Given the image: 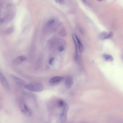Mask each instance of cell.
Wrapping results in <instances>:
<instances>
[{"instance_id":"cell-12","label":"cell","mask_w":123,"mask_h":123,"mask_svg":"<svg viewBox=\"0 0 123 123\" xmlns=\"http://www.w3.org/2000/svg\"><path fill=\"white\" fill-rule=\"evenodd\" d=\"M66 103L63 100H60L58 101L57 103L58 106L59 107L63 108Z\"/></svg>"},{"instance_id":"cell-4","label":"cell","mask_w":123,"mask_h":123,"mask_svg":"<svg viewBox=\"0 0 123 123\" xmlns=\"http://www.w3.org/2000/svg\"><path fill=\"white\" fill-rule=\"evenodd\" d=\"M0 82L4 89L7 92L10 91L9 83L6 78L0 72Z\"/></svg>"},{"instance_id":"cell-16","label":"cell","mask_w":123,"mask_h":123,"mask_svg":"<svg viewBox=\"0 0 123 123\" xmlns=\"http://www.w3.org/2000/svg\"><path fill=\"white\" fill-rule=\"evenodd\" d=\"M55 20L54 19H52L49 21L47 23V25L48 26H50L55 22Z\"/></svg>"},{"instance_id":"cell-2","label":"cell","mask_w":123,"mask_h":123,"mask_svg":"<svg viewBox=\"0 0 123 123\" xmlns=\"http://www.w3.org/2000/svg\"><path fill=\"white\" fill-rule=\"evenodd\" d=\"M10 5L8 6L7 11L3 18L4 22H8L11 21L14 17L15 13L12 6Z\"/></svg>"},{"instance_id":"cell-8","label":"cell","mask_w":123,"mask_h":123,"mask_svg":"<svg viewBox=\"0 0 123 123\" xmlns=\"http://www.w3.org/2000/svg\"><path fill=\"white\" fill-rule=\"evenodd\" d=\"M64 78L61 76H56L51 79L49 82L51 83H58L62 80Z\"/></svg>"},{"instance_id":"cell-11","label":"cell","mask_w":123,"mask_h":123,"mask_svg":"<svg viewBox=\"0 0 123 123\" xmlns=\"http://www.w3.org/2000/svg\"><path fill=\"white\" fill-rule=\"evenodd\" d=\"M22 61L20 56H19L17 57L13 60V63L14 64L17 65L20 64Z\"/></svg>"},{"instance_id":"cell-15","label":"cell","mask_w":123,"mask_h":123,"mask_svg":"<svg viewBox=\"0 0 123 123\" xmlns=\"http://www.w3.org/2000/svg\"><path fill=\"white\" fill-rule=\"evenodd\" d=\"M113 33L112 31L110 32L109 34H108L106 39H111L113 37Z\"/></svg>"},{"instance_id":"cell-1","label":"cell","mask_w":123,"mask_h":123,"mask_svg":"<svg viewBox=\"0 0 123 123\" xmlns=\"http://www.w3.org/2000/svg\"><path fill=\"white\" fill-rule=\"evenodd\" d=\"M24 87L26 89L32 91L39 92L42 91L43 89V86L38 83H31L25 85Z\"/></svg>"},{"instance_id":"cell-5","label":"cell","mask_w":123,"mask_h":123,"mask_svg":"<svg viewBox=\"0 0 123 123\" xmlns=\"http://www.w3.org/2000/svg\"><path fill=\"white\" fill-rule=\"evenodd\" d=\"M68 110V105L66 103L63 108V109L60 114V119L62 122L66 121L67 119V113Z\"/></svg>"},{"instance_id":"cell-3","label":"cell","mask_w":123,"mask_h":123,"mask_svg":"<svg viewBox=\"0 0 123 123\" xmlns=\"http://www.w3.org/2000/svg\"><path fill=\"white\" fill-rule=\"evenodd\" d=\"M20 110L22 113L25 116L30 117L32 115L31 110L24 103L21 102L19 104Z\"/></svg>"},{"instance_id":"cell-6","label":"cell","mask_w":123,"mask_h":123,"mask_svg":"<svg viewBox=\"0 0 123 123\" xmlns=\"http://www.w3.org/2000/svg\"><path fill=\"white\" fill-rule=\"evenodd\" d=\"M10 76L12 81L19 86H24L25 85V82L23 80L11 74Z\"/></svg>"},{"instance_id":"cell-13","label":"cell","mask_w":123,"mask_h":123,"mask_svg":"<svg viewBox=\"0 0 123 123\" xmlns=\"http://www.w3.org/2000/svg\"><path fill=\"white\" fill-rule=\"evenodd\" d=\"M108 35L107 33L105 31H103L100 34V38L102 40L106 39Z\"/></svg>"},{"instance_id":"cell-20","label":"cell","mask_w":123,"mask_h":123,"mask_svg":"<svg viewBox=\"0 0 123 123\" xmlns=\"http://www.w3.org/2000/svg\"><path fill=\"white\" fill-rule=\"evenodd\" d=\"M4 22V20L3 18H0V23H2Z\"/></svg>"},{"instance_id":"cell-19","label":"cell","mask_w":123,"mask_h":123,"mask_svg":"<svg viewBox=\"0 0 123 123\" xmlns=\"http://www.w3.org/2000/svg\"><path fill=\"white\" fill-rule=\"evenodd\" d=\"M64 49V47L63 46L60 47L58 48V51L60 52L62 51Z\"/></svg>"},{"instance_id":"cell-18","label":"cell","mask_w":123,"mask_h":123,"mask_svg":"<svg viewBox=\"0 0 123 123\" xmlns=\"http://www.w3.org/2000/svg\"><path fill=\"white\" fill-rule=\"evenodd\" d=\"M54 58L53 57L51 58L49 60V64L51 65H53L54 62Z\"/></svg>"},{"instance_id":"cell-14","label":"cell","mask_w":123,"mask_h":123,"mask_svg":"<svg viewBox=\"0 0 123 123\" xmlns=\"http://www.w3.org/2000/svg\"><path fill=\"white\" fill-rule=\"evenodd\" d=\"M14 28L13 26H11L7 28L6 30V33L7 34H10L12 32L14 31Z\"/></svg>"},{"instance_id":"cell-22","label":"cell","mask_w":123,"mask_h":123,"mask_svg":"<svg viewBox=\"0 0 123 123\" xmlns=\"http://www.w3.org/2000/svg\"><path fill=\"white\" fill-rule=\"evenodd\" d=\"M99 0V1H101V0Z\"/></svg>"},{"instance_id":"cell-21","label":"cell","mask_w":123,"mask_h":123,"mask_svg":"<svg viewBox=\"0 0 123 123\" xmlns=\"http://www.w3.org/2000/svg\"><path fill=\"white\" fill-rule=\"evenodd\" d=\"M85 4H87V1L86 0H81Z\"/></svg>"},{"instance_id":"cell-9","label":"cell","mask_w":123,"mask_h":123,"mask_svg":"<svg viewBox=\"0 0 123 123\" xmlns=\"http://www.w3.org/2000/svg\"><path fill=\"white\" fill-rule=\"evenodd\" d=\"M75 38L77 43L78 48L79 51L80 53H81L83 51V45L77 36L75 34Z\"/></svg>"},{"instance_id":"cell-17","label":"cell","mask_w":123,"mask_h":123,"mask_svg":"<svg viewBox=\"0 0 123 123\" xmlns=\"http://www.w3.org/2000/svg\"><path fill=\"white\" fill-rule=\"evenodd\" d=\"M56 2L57 3L60 4H63L64 2V0H55Z\"/></svg>"},{"instance_id":"cell-10","label":"cell","mask_w":123,"mask_h":123,"mask_svg":"<svg viewBox=\"0 0 123 123\" xmlns=\"http://www.w3.org/2000/svg\"><path fill=\"white\" fill-rule=\"evenodd\" d=\"M103 56L104 59L107 61L112 62L113 60V58L110 55L106 54L103 55Z\"/></svg>"},{"instance_id":"cell-7","label":"cell","mask_w":123,"mask_h":123,"mask_svg":"<svg viewBox=\"0 0 123 123\" xmlns=\"http://www.w3.org/2000/svg\"><path fill=\"white\" fill-rule=\"evenodd\" d=\"M73 83V79L71 76H67L66 78L65 85V87L67 89L70 88Z\"/></svg>"}]
</instances>
